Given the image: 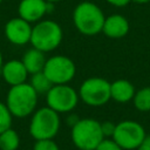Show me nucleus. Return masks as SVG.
Returning a JSON list of instances; mask_svg holds the SVG:
<instances>
[{
    "instance_id": "7",
    "label": "nucleus",
    "mask_w": 150,
    "mask_h": 150,
    "mask_svg": "<svg viewBox=\"0 0 150 150\" xmlns=\"http://www.w3.org/2000/svg\"><path fill=\"white\" fill-rule=\"evenodd\" d=\"M42 71L53 84H67L74 79L76 66L68 56L55 55L46 60Z\"/></svg>"
},
{
    "instance_id": "20",
    "label": "nucleus",
    "mask_w": 150,
    "mask_h": 150,
    "mask_svg": "<svg viewBox=\"0 0 150 150\" xmlns=\"http://www.w3.org/2000/svg\"><path fill=\"white\" fill-rule=\"evenodd\" d=\"M33 150H60L59 145L53 139H38L34 143Z\"/></svg>"
},
{
    "instance_id": "27",
    "label": "nucleus",
    "mask_w": 150,
    "mask_h": 150,
    "mask_svg": "<svg viewBox=\"0 0 150 150\" xmlns=\"http://www.w3.org/2000/svg\"><path fill=\"white\" fill-rule=\"evenodd\" d=\"M2 64H4V62H2V53H1V50H0V69H1Z\"/></svg>"
},
{
    "instance_id": "13",
    "label": "nucleus",
    "mask_w": 150,
    "mask_h": 150,
    "mask_svg": "<svg viewBox=\"0 0 150 150\" xmlns=\"http://www.w3.org/2000/svg\"><path fill=\"white\" fill-rule=\"evenodd\" d=\"M102 32L110 39H121L129 32V22L121 14H112L104 19Z\"/></svg>"
},
{
    "instance_id": "6",
    "label": "nucleus",
    "mask_w": 150,
    "mask_h": 150,
    "mask_svg": "<svg viewBox=\"0 0 150 150\" xmlns=\"http://www.w3.org/2000/svg\"><path fill=\"white\" fill-rule=\"evenodd\" d=\"M77 93L87 105L101 107L110 100V82L102 77H89L81 83Z\"/></svg>"
},
{
    "instance_id": "21",
    "label": "nucleus",
    "mask_w": 150,
    "mask_h": 150,
    "mask_svg": "<svg viewBox=\"0 0 150 150\" xmlns=\"http://www.w3.org/2000/svg\"><path fill=\"white\" fill-rule=\"evenodd\" d=\"M95 150H122L121 146L112 138H103Z\"/></svg>"
},
{
    "instance_id": "24",
    "label": "nucleus",
    "mask_w": 150,
    "mask_h": 150,
    "mask_svg": "<svg viewBox=\"0 0 150 150\" xmlns=\"http://www.w3.org/2000/svg\"><path fill=\"white\" fill-rule=\"evenodd\" d=\"M138 150H150V135H145L142 144L139 145Z\"/></svg>"
},
{
    "instance_id": "26",
    "label": "nucleus",
    "mask_w": 150,
    "mask_h": 150,
    "mask_svg": "<svg viewBox=\"0 0 150 150\" xmlns=\"http://www.w3.org/2000/svg\"><path fill=\"white\" fill-rule=\"evenodd\" d=\"M131 1H134V2H136V4H139V5H143V4H148V2H150V0H131Z\"/></svg>"
},
{
    "instance_id": "11",
    "label": "nucleus",
    "mask_w": 150,
    "mask_h": 150,
    "mask_svg": "<svg viewBox=\"0 0 150 150\" xmlns=\"http://www.w3.org/2000/svg\"><path fill=\"white\" fill-rule=\"evenodd\" d=\"M54 4L47 2L46 0H21L18 7L19 16L27 22L40 21L46 13H49Z\"/></svg>"
},
{
    "instance_id": "2",
    "label": "nucleus",
    "mask_w": 150,
    "mask_h": 150,
    "mask_svg": "<svg viewBox=\"0 0 150 150\" xmlns=\"http://www.w3.org/2000/svg\"><path fill=\"white\" fill-rule=\"evenodd\" d=\"M104 19L102 9L90 1L80 2L73 12L74 25L83 35H96L102 32Z\"/></svg>"
},
{
    "instance_id": "1",
    "label": "nucleus",
    "mask_w": 150,
    "mask_h": 150,
    "mask_svg": "<svg viewBox=\"0 0 150 150\" xmlns=\"http://www.w3.org/2000/svg\"><path fill=\"white\" fill-rule=\"evenodd\" d=\"M38 96V93L27 82L12 86L6 96V105L12 116L23 118L36 110Z\"/></svg>"
},
{
    "instance_id": "29",
    "label": "nucleus",
    "mask_w": 150,
    "mask_h": 150,
    "mask_svg": "<svg viewBox=\"0 0 150 150\" xmlns=\"http://www.w3.org/2000/svg\"><path fill=\"white\" fill-rule=\"evenodd\" d=\"M1 2H2V0H0V4H1Z\"/></svg>"
},
{
    "instance_id": "15",
    "label": "nucleus",
    "mask_w": 150,
    "mask_h": 150,
    "mask_svg": "<svg viewBox=\"0 0 150 150\" xmlns=\"http://www.w3.org/2000/svg\"><path fill=\"white\" fill-rule=\"evenodd\" d=\"M46 60L47 59H46L43 52H41L39 49H35V48H32V49H28L23 54V57H22L21 61H22L23 66L26 67L28 74L33 75L35 73H39V71L43 70Z\"/></svg>"
},
{
    "instance_id": "16",
    "label": "nucleus",
    "mask_w": 150,
    "mask_h": 150,
    "mask_svg": "<svg viewBox=\"0 0 150 150\" xmlns=\"http://www.w3.org/2000/svg\"><path fill=\"white\" fill-rule=\"evenodd\" d=\"M20 145L19 134L9 128L0 134V150H16Z\"/></svg>"
},
{
    "instance_id": "23",
    "label": "nucleus",
    "mask_w": 150,
    "mask_h": 150,
    "mask_svg": "<svg viewBox=\"0 0 150 150\" xmlns=\"http://www.w3.org/2000/svg\"><path fill=\"white\" fill-rule=\"evenodd\" d=\"M108 4L115 6V7H124L127 6L131 0H105Z\"/></svg>"
},
{
    "instance_id": "18",
    "label": "nucleus",
    "mask_w": 150,
    "mask_h": 150,
    "mask_svg": "<svg viewBox=\"0 0 150 150\" xmlns=\"http://www.w3.org/2000/svg\"><path fill=\"white\" fill-rule=\"evenodd\" d=\"M132 102L137 110L143 112L150 111V87H144L137 90L132 97Z\"/></svg>"
},
{
    "instance_id": "9",
    "label": "nucleus",
    "mask_w": 150,
    "mask_h": 150,
    "mask_svg": "<svg viewBox=\"0 0 150 150\" xmlns=\"http://www.w3.org/2000/svg\"><path fill=\"white\" fill-rule=\"evenodd\" d=\"M145 130L142 124L136 121L127 120L116 124L112 139L121 146L122 150L138 149L145 137Z\"/></svg>"
},
{
    "instance_id": "28",
    "label": "nucleus",
    "mask_w": 150,
    "mask_h": 150,
    "mask_svg": "<svg viewBox=\"0 0 150 150\" xmlns=\"http://www.w3.org/2000/svg\"><path fill=\"white\" fill-rule=\"evenodd\" d=\"M47 2H52V4H55V2H57V1H61V0H46Z\"/></svg>"
},
{
    "instance_id": "3",
    "label": "nucleus",
    "mask_w": 150,
    "mask_h": 150,
    "mask_svg": "<svg viewBox=\"0 0 150 150\" xmlns=\"http://www.w3.org/2000/svg\"><path fill=\"white\" fill-rule=\"evenodd\" d=\"M63 32L61 26L53 20H40L32 27L29 43L33 48L43 53L56 49L62 41Z\"/></svg>"
},
{
    "instance_id": "4",
    "label": "nucleus",
    "mask_w": 150,
    "mask_h": 150,
    "mask_svg": "<svg viewBox=\"0 0 150 150\" xmlns=\"http://www.w3.org/2000/svg\"><path fill=\"white\" fill-rule=\"evenodd\" d=\"M61 125V120L59 112L54 111L49 107H42L35 110L32 115L29 123L30 136L38 139H53Z\"/></svg>"
},
{
    "instance_id": "14",
    "label": "nucleus",
    "mask_w": 150,
    "mask_h": 150,
    "mask_svg": "<svg viewBox=\"0 0 150 150\" xmlns=\"http://www.w3.org/2000/svg\"><path fill=\"white\" fill-rule=\"evenodd\" d=\"M136 90L128 80H116L110 83V98L118 103H127L132 100Z\"/></svg>"
},
{
    "instance_id": "10",
    "label": "nucleus",
    "mask_w": 150,
    "mask_h": 150,
    "mask_svg": "<svg viewBox=\"0 0 150 150\" xmlns=\"http://www.w3.org/2000/svg\"><path fill=\"white\" fill-rule=\"evenodd\" d=\"M32 26L26 20L19 18H13L5 25V36L6 39L16 46H23L30 41Z\"/></svg>"
},
{
    "instance_id": "8",
    "label": "nucleus",
    "mask_w": 150,
    "mask_h": 150,
    "mask_svg": "<svg viewBox=\"0 0 150 150\" xmlns=\"http://www.w3.org/2000/svg\"><path fill=\"white\" fill-rule=\"evenodd\" d=\"M79 100V93L68 84H54L46 94L47 107L59 114L73 111Z\"/></svg>"
},
{
    "instance_id": "19",
    "label": "nucleus",
    "mask_w": 150,
    "mask_h": 150,
    "mask_svg": "<svg viewBox=\"0 0 150 150\" xmlns=\"http://www.w3.org/2000/svg\"><path fill=\"white\" fill-rule=\"evenodd\" d=\"M13 116L8 110L6 103L0 102V134L12 127Z\"/></svg>"
},
{
    "instance_id": "17",
    "label": "nucleus",
    "mask_w": 150,
    "mask_h": 150,
    "mask_svg": "<svg viewBox=\"0 0 150 150\" xmlns=\"http://www.w3.org/2000/svg\"><path fill=\"white\" fill-rule=\"evenodd\" d=\"M29 84L33 87V89L38 93V95L40 94H47L48 90L54 86L48 79L47 76L43 74V71H39V73H35L32 75L30 77V82Z\"/></svg>"
},
{
    "instance_id": "5",
    "label": "nucleus",
    "mask_w": 150,
    "mask_h": 150,
    "mask_svg": "<svg viewBox=\"0 0 150 150\" xmlns=\"http://www.w3.org/2000/svg\"><path fill=\"white\" fill-rule=\"evenodd\" d=\"M70 137L73 144L80 150H95L104 138L101 130V122L94 118H80L71 127Z\"/></svg>"
},
{
    "instance_id": "22",
    "label": "nucleus",
    "mask_w": 150,
    "mask_h": 150,
    "mask_svg": "<svg viewBox=\"0 0 150 150\" xmlns=\"http://www.w3.org/2000/svg\"><path fill=\"white\" fill-rule=\"evenodd\" d=\"M115 128H116V124L110 122V121H104L101 123V130H102V134H103V137L104 138H109V137H112L114 135V131H115Z\"/></svg>"
},
{
    "instance_id": "25",
    "label": "nucleus",
    "mask_w": 150,
    "mask_h": 150,
    "mask_svg": "<svg viewBox=\"0 0 150 150\" xmlns=\"http://www.w3.org/2000/svg\"><path fill=\"white\" fill-rule=\"evenodd\" d=\"M79 116L77 115H75V114H70L68 117H67V123L69 124V127L71 128L73 125H75L77 122H79Z\"/></svg>"
},
{
    "instance_id": "12",
    "label": "nucleus",
    "mask_w": 150,
    "mask_h": 150,
    "mask_svg": "<svg viewBox=\"0 0 150 150\" xmlns=\"http://www.w3.org/2000/svg\"><path fill=\"white\" fill-rule=\"evenodd\" d=\"M0 71H1V76L4 81L11 87L25 83L28 77V71L26 67L23 66L22 61L20 60L7 61L6 63L2 64Z\"/></svg>"
}]
</instances>
